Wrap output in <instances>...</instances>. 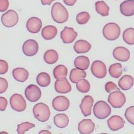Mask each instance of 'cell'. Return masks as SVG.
Segmentation results:
<instances>
[{"instance_id": "obj_1", "label": "cell", "mask_w": 134, "mask_h": 134, "mask_svg": "<svg viewBox=\"0 0 134 134\" xmlns=\"http://www.w3.org/2000/svg\"><path fill=\"white\" fill-rule=\"evenodd\" d=\"M51 16L53 21L58 24L66 23L69 17L68 10L61 3H55L52 5Z\"/></svg>"}, {"instance_id": "obj_2", "label": "cell", "mask_w": 134, "mask_h": 134, "mask_svg": "<svg viewBox=\"0 0 134 134\" xmlns=\"http://www.w3.org/2000/svg\"><path fill=\"white\" fill-rule=\"evenodd\" d=\"M33 113L35 118L40 122L47 121L51 116V110L49 106L42 102L37 103L34 106Z\"/></svg>"}, {"instance_id": "obj_3", "label": "cell", "mask_w": 134, "mask_h": 134, "mask_svg": "<svg viewBox=\"0 0 134 134\" xmlns=\"http://www.w3.org/2000/svg\"><path fill=\"white\" fill-rule=\"evenodd\" d=\"M111 108L106 102L100 100L96 102L93 107V114L97 118L104 119L111 114Z\"/></svg>"}, {"instance_id": "obj_4", "label": "cell", "mask_w": 134, "mask_h": 134, "mask_svg": "<svg viewBox=\"0 0 134 134\" xmlns=\"http://www.w3.org/2000/svg\"><path fill=\"white\" fill-rule=\"evenodd\" d=\"M103 35L109 41L117 40L121 34V28L118 24L110 23L105 24L102 30Z\"/></svg>"}, {"instance_id": "obj_5", "label": "cell", "mask_w": 134, "mask_h": 134, "mask_svg": "<svg viewBox=\"0 0 134 134\" xmlns=\"http://www.w3.org/2000/svg\"><path fill=\"white\" fill-rule=\"evenodd\" d=\"M107 100L109 104L114 108H121L126 102V97L121 91H116L109 94Z\"/></svg>"}, {"instance_id": "obj_6", "label": "cell", "mask_w": 134, "mask_h": 134, "mask_svg": "<svg viewBox=\"0 0 134 134\" xmlns=\"http://www.w3.org/2000/svg\"><path fill=\"white\" fill-rule=\"evenodd\" d=\"M1 21L3 25L5 27H14L19 21L18 14L14 10H9L3 14L1 16Z\"/></svg>"}, {"instance_id": "obj_7", "label": "cell", "mask_w": 134, "mask_h": 134, "mask_svg": "<svg viewBox=\"0 0 134 134\" xmlns=\"http://www.w3.org/2000/svg\"><path fill=\"white\" fill-rule=\"evenodd\" d=\"M12 109L17 112H23L26 109V102L21 94L15 93L10 99Z\"/></svg>"}, {"instance_id": "obj_8", "label": "cell", "mask_w": 134, "mask_h": 134, "mask_svg": "<svg viewBox=\"0 0 134 134\" xmlns=\"http://www.w3.org/2000/svg\"><path fill=\"white\" fill-rule=\"evenodd\" d=\"M24 94L26 98L31 102H36L42 97L41 90L35 84H30L26 88Z\"/></svg>"}, {"instance_id": "obj_9", "label": "cell", "mask_w": 134, "mask_h": 134, "mask_svg": "<svg viewBox=\"0 0 134 134\" xmlns=\"http://www.w3.org/2000/svg\"><path fill=\"white\" fill-rule=\"evenodd\" d=\"M91 71L93 75L98 79H103L107 75L105 64L100 60H96L91 65Z\"/></svg>"}, {"instance_id": "obj_10", "label": "cell", "mask_w": 134, "mask_h": 134, "mask_svg": "<svg viewBox=\"0 0 134 134\" xmlns=\"http://www.w3.org/2000/svg\"><path fill=\"white\" fill-rule=\"evenodd\" d=\"M38 51V43L33 39L27 40L23 46V52L26 56L31 57L35 56Z\"/></svg>"}, {"instance_id": "obj_11", "label": "cell", "mask_w": 134, "mask_h": 134, "mask_svg": "<svg viewBox=\"0 0 134 134\" xmlns=\"http://www.w3.org/2000/svg\"><path fill=\"white\" fill-rule=\"evenodd\" d=\"M52 107L57 111H65L70 107V101L65 96H58L53 99Z\"/></svg>"}, {"instance_id": "obj_12", "label": "cell", "mask_w": 134, "mask_h": 134, "mask_svg": "<svg viewBox=\"0 0 134 134\" xmlns=\"http://www.w3.org/2000/svg\"><path fill=\"white\" fill-rule=\"evenodd\" d=\"M114 58L119 62H126L130 58V52L129 50L125 47H117L114 49L113 52Z\"/></svg>"}, {"instance_id": "obj_13", "label": "cell", "mask_w": 134, "mask_h": 134, "mask_svg": "<svg viewBox=\"0 0 134 134\" xmlns=\"http://www.w3.org/2000/svg\"><path fill=\"white\" fill-rule=\"evenodd\" d=\"M93 103H94V99L90 95H86L81 101L80 104V109L82 114L85 117L91 114V108L93 106Z\"/></svg>"}, {"instance_id": "obj_14", "label": "cell", "mask_w": 134, "mask_h": 134, "mask_svg": "<svg viewBox=\"0 0 134 134\" xmlns=\"http://www.w3.org/2000/svg\"><path fill=\"white\" fill-rule=\"evenodd\" d=\"M78 34L74 28L65 27L61 32V38L64 43H72L76 39Z\"/></svg>"}, {"instance_id": "obj_15", "label": "cell", "mask_w": 134, "mask_h": 134, "mask_svg": "<svg viewBox=\"0 0 134 134\" xmlns=\"http://www.w3.org/2000/svg\"><path fill=\"white\" fill-rule=\"evenodd\" d=\"M95 125L91 119H84L79 122L78 130L81 134H91L94 132Z\"/></svg>"}, {"instance_id": "obj_16", "label": "cell", "mask_w": 134, "mask_h": 134, "mask_svg": "<svg viewBox=\"0 0 134 134\" xmlns=\"http://www.w3.org/2000/svg\"><path fill=\"white\" fill-rule=\"evenodd\" d=\"M125 124V121L123 118L118 115L113 116L107 120V125L112 131H118L123 129Z\"/></svg>"}, {"instance_id": "obj_17", "label": "cell", "mask_w": 134, "mask_h": 134, "mask_svg": "<svg viewBox=\"0 0 134 134\" xmlns=\"http://www.w3.org/2000/svg\"><path fill=\"white\" fill-rule=\"evenodd\" d=\"M42 27L41 19L36 17H33L29 19L26 23V28L27 31L31 33H38Z\"/></svg>"}, {"instance_id": "obj_18", "label": "cell", "mask_w": 134, "mask_h": 134, "mask_svg": "<svg viewBox=\"0 0 134 134\" xmlns=\"http://www.w3.org/2000/svg\"><path fill=\"white\" fill-rule=\"evenodd\" d=\"M54 89L57 93L66 94L72 91V86L66 79H62L56 80L54 83Z\"/></svg>"}, {"instance_id": "obj_19", "label": "cell", "mask_w": 134, "mask_h": 134, "mask_svg": "<svg viewBox=\"0 0 134 134\" xmlns=\"http://www.w3.org/2000/svg\"><path fill=\"white\" fill-rule=\"evenodd\" d=\"M120 12L121 14L126 17L134 15V0H126L120 5Z\"/></svg>"}, {"instance_id": "obj_20", "label": "cell", "mask_w": 134, "mask_h": 134, "mask_svg": "<svg viewBox=\"0 0 134 134\" xmlns=\"http://www.w3.org/2000/svg\"><path fill=\"white\" fill-rule=\"evenodd\" d=\"M91 49V45L88 41L84 40H79L74 44V49L77 54L87 53Z\"/></svg>"}, {"instance_id": "obj_21", "label": "cell", "mask_w": 134, "mask_h": 134, "mask_svg": "<svg viewBox=\"0 0 134 134\" xmlns=\"http://www.w3.org/2000/svg\"><path fill=\"white\" fill-rule=\"evenodd\" d=\"M12 75L17 81L24 82L29 77V72L24 68H16L13 70Z\"/></svg>"}, {"instance_id": "obj_22", "label": "cell", "mask_w": 134, "mask_h": 134, "mask_svg": "<svg viewBox=\"0 0 134 134\" xmlns=\"http://www.w3.org/2000/svg\"><path fill=\"white\" fill-rule=\"evenodd\" d=\"M134 84V79L129 75H123L118 81L119 87L124 91H127L132 88Z\"/></svg>"}, {"instance_id": "obj_23", "label": "cell", "mask_w": 134, "mask_h": 134, "mask_svg": "<svg viewBox=\"0 0 134 134\" xmlns=\"http://www.w3.org/2000/svg\"><path fill=\"white\" fill-rule=\"evenodd\" d=\"M57 34H58V30L54 26H46L42 30V36L44 40H52L56 37Z\"/></svg>"}, {"instance_id": "obj_24", "label": "cell", "mask_w": 134, "mask_h": 134, "mask_svg": "<svg viewBox=\"0 0 134 134\" xmlns=\"http://www.w3.org/2000/svg\"><path fill=\"white\" fill-rule=\"evenodd\" d=\"M54 123L58 128L64 129L68 126L69 118L65 114H58L54 118Z\"/></svg>"}, {"instance_id": "obj_25", "label": "cell", "mask_w": 134, "mask_h": 134, "mask_svg": "<svg viewBox=\"0 0 134 134\" xmlns=\"http://www.w3.org/2000/svg\"><path fill=\"white\" fill-rule=\"evenodd\" d=\"M90 65V59L87 56H80L77 57L74 61V66L76 68L82 70H86L89 68Z\"/></svg>"}, {"instance_id": "obj_26", "label": "cell", "mask_w": 134, "mask_h": 134, "mask_svg": "<svg viewBox=\"0 0 134 134\" xmlns=\"http://www.w3.org/2000/svg\"><path fill=\"white\" fill-rule=\"evenodd\" d=\"M86 72L79 68H73L70 74V80L72 83H77L79 80L86 77Z\"/></svg>"}, {"instance_id": "obj_27", "label": "cell", "mask_w": 134, "mask_h": 134, "mask_svg": "<svg viewBox=\"0 0 134 134\" xmlns=\"http://www.w3.org/2000/svg\"><path fill=\"white\" fill-rule=\"evenodd\" d=\"M59 55L58 52L54 49H50L45 52L43 55V59L46 63L49 65H52L58 62Z\"/></svg>"}, {"instance_id": "obj_28", "label": "cell", "mask_w": 134, "mask_h": 134, "mask_svg": "<svg viewBox=\"0 0 134 134\" xmlns=\"http://www.w3.org/2000/svg\"><path fill=\"white\" fill-rule=\"evenodd\" d=\"M67 75H68V69L65 65H58L55 67L53 70V75L56 80L66 79Z\"/></svg>"}, {"instance_id": "obj_29", "label": "cell", "mask_w": 134, "mask_h": 134, "mask_svg": "<svg viewBox=\"0 0 134 134\" xmlns=\"http://www.w3.org/2000/svg\"><path fill=\"white\" fill-rule=\"evenodd\" d=\"M51 77L49 74L46 72H41L37 75L36 77V82L38 85L40 86L43 87H47L51 84Z\"/></svg>"}, {"instance_id": "obj_30", "label": "cell", "mask_w": 134, "mask_h": 134, "mask_svg": "<svg viewBox=\"0 0 134 134\" xmlns=\"http://www.w3.org/2000/svg\"><path fill=\"white\" fill-rule=\"evenodd\" d=\"M95 10L100 15L106 17L109 14V7L103 1H98L95 3Z\"/></svg>"}, {"instance_id": "obj_31", "label": "cell", "mask_w": 134, "mask_h": 134, "mask_svg": "<svg viewBox=\"0 0 134 134\" xmlns=\"http://www.w3.org/2000/svg\"><path fill=\"white\" fill-rule=\"evenodd\" d=\"M122 65L121 63H114L109 68V73L112 77L118 79L122 75Z\"/></svg>"}, {"instance_id": "obj_32", "label": "cell", "mask_w": 134, "mask_h": 134, "mask_svg": "<svg viewBox=\"0 0 134 134\" xmlns=\"http://www.w3.org/2000/svg\"><path fill=\"white\" fill-rule=\"evenodd\" d=\"M124 42L129 45L134 44V28L129 27L125 30L123 33Z\"/></svg>"}, {"instance_id": "obj_33", "label": "cell", "mask_w": 134, "mask_h": 134, "mask_svg": "<svg viewBox=\"0 0 134 134\" xmlns=\"http://www.w3.org/2000/svg\"><path fill=\"white\" fill-rule=\"evenodd\" d=\"M76 88L79 92L86 93L90 91L91 86L88 81L85 79H82L76 83Z\"/></svg>"}, {"instance_id": "obj_34", "label": "cell", "mask_w": 134, "mask_h": 134, "mask_svg": "<svg viewBox=\"0 0 134 134\" xmlns=\"http://www.w3.org/2000/svg\"><path fill=\"white\" fill-rule=\"evenodd\" d=\"M35 127V125L30 122H24L17 125V132L18 134H24L26 131Z\"/></svg>"}, {"instance_id": "obj_35", "label": "cell", "mask_w": 134, "mask_h": 134, "mask_svg": "<svg viewBox=\"0 0 134 134\" xmlns=\"http://www.w3.org/2000/svg\"><path fill=\"white\" fill-rule=\"evenodd\" d=\"M90 19V15L87 12H82L78 14L76 16L77 23L80 25L86 24Z\"/></svg>"}, {"instance_id": "obj_36", "label": "cell", "mask_w": 134, "mask_h": 134, "mask_svg": "<svg viewBox=\"0 0 134 134\" xmlns=\"http://www.w3.org/2000/svg\"><path fill=\"white\" fill-rule=\"evenodd\" d=\"M125 117L130 123L134 125V106H130L127 108L125 111Z\"/></svg>"}, {"instance_id": "obj_37", "label": "cell", "mask_w": 134, "mask_h": 134, "mask_svg": "<svg viewBox=\"0 0 134 134\" xmlns=\"http://www.w3.org/2000/svg\"><path fill=\"white\" fill-rule=\"evenodd\" d=\"M105 90L106 92L109 93L113 92V91H120L118 86L112 81H109L106 83L105 85Z\"/></svg>"}, {"instance_id": "obj_38", "label": "cell", "mask_w": 134, "mask_h": 134, "mask_svg": "<svg viewBox=\"0 0 134 134\" xmlns=\"http://www.w3.org/2000/svg\"><path fill=\"white\" fill-rule=\"evenodd\" d=\"M8 71V64L3 59H0V75H3Z\"/></svg>"}, {"instance_id": "obj_39", "label": "cell", "mask_w": 134, "mask_h": 134, "mask_svg": "<svg viewBox=\"0 0 134 134\" xmlns=\"http://www.w3.org/2000/svg\"><path fill=\"white\" fill-rule=\"evenodd\" d=\"M8 87V83L5 78L0 77V94L5 93Z\"/></svg>"}, {"instance_id": "obj_40", "label": "cell", "mask_w": 134, "mask_h": 134, "mask_svg": "<svg viewBox=\"0 0 134 134\" xmlns=\"http://www.w3.org/2000/svg\"><path fill=\"white\" fill-rule=\"evenodd\" d=\"M9 7L8 0H0V12L7 11Z\"/></svg>"}, {"instance_id": "obj_41", "label": "cell", "mask_w": 134, "mask_h": 134, "mask_svg": "<svg viewBox=\"0 0 134 134\" xmlns=\"http://www.w3.org/2000/svg\"><path fill=\"white\" fill-rule=\"evenodd\" d=\"M8 105V101L5 97H0V110L5 111Z\"/></svg>"}, {"instance_id": "obj_42", "label": "cell", "mask_w": 134, "mask_h": 134, "mask_svg": "<svg viewBox=\"0 0 134 134\" xmlns=\"http://www.w3.org/2000/svg\"><path fill=\"white\" fill-rule=\"evenodd\" d=\"M77 0H63V2L65 3V4H66V5L70 6V7H72L74 6L75 4V3L77 2Z\"/></svg>"}, {"instance_id": "obj_43", "label": "cell", "mask_w": 134, "mask_h": 134, "mask_svg": "<svg viewBox=\"0 0 134 134\" xmlns=\"http://www.w3.org/2000/svg\"><path fill=\"white\" fill-rule=\"evenodd\" d=\"M55 0H41V3L43 5H50Z\"/></svg>"}, {"instance_id": "obj_44", "label": "cell", "mask_w": 134, "mask_h": 134, "mask_svg": "<svg viewBox=\"0 0 134 134\" xmlns=\"http://www.w3.org/2000/svg\"><path fill=\"white\" fill-rule=\"evenodd\" d=\"M38 134H52L50 131L47 130H43L40 131Z\"/></svg>"}, {"instance_id": "obj_45", "label": "cell", "mask_w": 134, "mask_h": 134, "mask_svg": "<svg viewBox=\"0 0 134 134\" xmlns=\"http://www.w3.org/2000/svg\"><path fill=\"white\" fill-rule=\"evenodd\" d=\"M0 134H8V133L7 132H0Z\"/></svg>"}, {"instance_id": "obj_46", "label": "cell", "mask_w": 134, "mask_h": 134, "mask_svg": "<svg viewBox=\"0 0 134 134\" xmlns=\"http://www.w3.org/2000/svg\"><path fill=\"white\" fill-rule=\"evenodd\" d=\"M100 134H108V133H100Z\"/></svg>"}, {"instance_id": "obj_47", "label": "cell", "mask_w": 134, "mask_h": 134, "mask_svg": "<svg viewBox=\"0 0 134 134\" xmlns=\"http://www.w3.org/2000/svg\"><path fill=\"white\" fill-rule=\"evenodd\" d=\"M60 134H62V133H60Z\"/></svg>"}]
</instances>
